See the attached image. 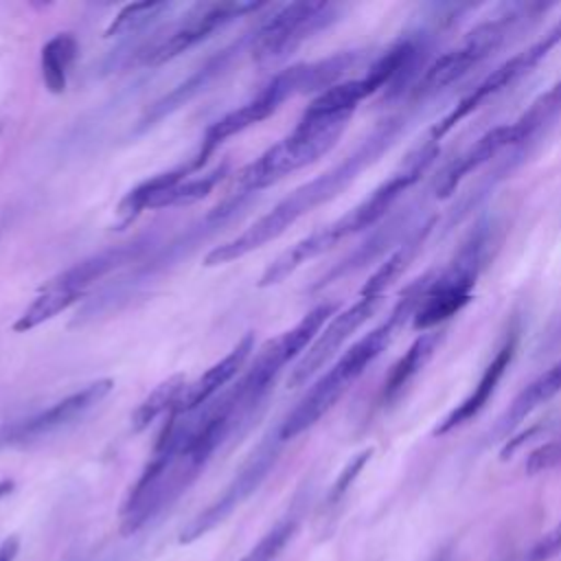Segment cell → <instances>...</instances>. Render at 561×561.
Wrapping results in <instances>:
<instances>
[{
    "label": "cell",
    "instance_id": "6da1fadb",
    "mask_svg": "<svg viewBox=\"0 0 561 561\" xmlns=\"http://www.w3.org/2000/svg\"><path fill=\"white\" fill-rule=\"evenodd\" d=\"M408 121H410L408 114H397V116L383 118L362 140V145H357L342 162H337L329 171L320 173L318 178H313V180L305 182L302 186H298L296 191H291L270 213L259 217L252 226H248L234 239L213 248L206 254L204 265L215 267V265L237 261V259L263 248L265 243L278 239L302 215H307L316 206H320V204L333 199L335 195H340L364 169H368L373 162H377L379 156L386 153L394 145L399 134L405 129Z\"/></svg>",
    "mask_w": 561,
    "mask_h": 561
},
{
    "label": "cell",
    "instance_id": "7a4b0ae2",
    "mask_svg": "<svg viewBox=\"0 0 561 561\" xmlns=\"http://www.w3.org/2000/svg\"><path fill=\"white\" fill-rule=\"evenodd\" d=\"M427 283L430 274H423L421 278L412 280L399 296L390 316L379 327L368 331L362 340H357L351 348H346L344 355L307 390V394L298 401V405L285 416V421L276 430L283 443L296 438L298 434L316 425L344 397V392L355 383V379L381 355V351H386V346L394 337V331L401 329L405 320L414 316Z\"/></svg>",
    "mask_w": 561,
    "mask_h": 561
},
{
    "label": "cell",
    "instance_id": "3957f363",
    "mask_svg": "<svg viewBox=\"0 0 561 561\" xmlns=\"http://www.w3.org/2000/svg\"><path fill=\"white\" fill-rule=\"evenodd\" d=\"M436 156H438V145L425 140L421 147H416L405 158V162L399 167V171H394L383 184H379L364 202H359L355 208H351L344 217H340L337 221L311 232L309 237L296 241L291 248L280 252L265 267V272L259 278V285L261 287L278 285L291 272H296L302 263H307L309 259H313V256L322 254L324 250L333 248L337 241L381 224L386 219V215L392 213L399 197L423 178V173L432 167Z\"/></svg>",
    "mask_w": 561,
    "mask_h": 561
},
{
    "label": "cell",
    "instance_id": "277c9868",
    "mask_svg": "<svg viewBox=\"0 0 561 561\" xmlns=\"http://www.w3.org/2000/svg\"><path fill=\"white\" fill-rule=\"evenodd\" d=\"M530 22H535V13L528 4H504L497 13L478 22L456 48L438 55L427 64L410 92L412 101H427L436 96L440 90L449 88L493 53H497L519 28L528 26Z\"/></svg>",
    "mask_w": 561,
    "mask_h": 561
},
{
    "label": "cell",
    "instance_id": "5b68a950",
    "mask_svg": "<svg viewBox=\"0 0 561 561\" xmlns=\"http://www.w3.org/2000/svg\"><path fill=\"white\" fill-rule=\"evenodd\" d=\"M491 239V224L480 221L467 234L449 265L436 276L432 274L421 296V302L412 316V329L423 333L434 331L438 324L456 316L471 300V291L489 256Z\"/></svg>",
    "mask_w": 561,
    "mask_h": 561
},
{
    "label": "cell",
    "instance_id": "8992f818",
    "mask_svg": "<svg viewBox=\"0 0 561 561\" xmlns=\"http://www.w3.org/2000/svg\"><path fill=\"white\" fill-rule=\"evenodd\" d=\"M348 118H307L300 116L298 125L280 142L272 145L254 162H250L237 178L241 191L252 193L261 191L285 175L313 164L324 153H329L342 131L346 129Z\"/></svg>",
    "mask_w": 561,
    "mask_h": 561
},
{
    "label": "cell",
    "instance_id": "52a82bcc",
    "mask_svg": "<svg viewBox=\"0 0 561 561\" xmlns=\"http://www.w3.org/2000/svg\"><path fill=\"white\" fill-rule=\"evenodd\" d=\"M340 7L331 2H289L267 18L254 33V59L259 66H274L287 59L302 42L333 24Z\"/></svg>",
    "mask_w": 561,
    "mask_h": 561
},
{
    "label": "cell",
    "instance_id": "ba28073f",
    "mask_svg": "<svg viewBox=\"0 0 561 561\" xmlns=\"http://www.w3.org/2000/svg\"><path fill=\"white\" fill-rule=\"evenodd\" d=\"M561 44V18L530 46H526L522 53L513 55L511 59H506L504 64H500L495 70H491L467 96H462L456 107L445 114L427 134L430 142H436L456 125L460 123L465 116H469L476 107H480L489 96L502 92L504 88L513 85L515 81H519L522 77H526L530 70H535L557 46Z\"/></svg>",
    "mask_w": 561,
    "mask_h": 561
},
{
    "label": "cell",
    "instance_id": "9c48e42d",
    "mask_svg": "<svg viewBox=\"0 0 561 561\" xmlns=\"http://www.w3.org/2000/svg\"><path fill=\"white\" fill-rule=\"evenodd\" d=\"M280 438L278 432L265 436L261 445L254 449V454L243 462L239 473L230 480V484L224 489L219 497H215L202 513H197L180 533L182 543H191L213 530L217 524H221L239 504H243L265 480V476L272 471L278 451H280Z\"/></svg>",
    "mask_w": 561,
    "mask_h": 561
},
{
    "label": "cell",
    "instance_id": "30bf717a",
    "mask_svg": "<svg viewBox=\"0 0 561 561\" xmlns=\"http://www.w3.org/2000/svg\"><path fill=\"white\" fill-rule=\"evenodd\" d=\"M379 307L381 296H359L351 307L335 313L333 320L318 333V337L291 368L287 383L291 388L307 383L344 346V342L377 313Z\"/></svg>",
    "mask_w": 561,
    "mask_h": 561
},
{
    "label": "cell",
    "instance_id": "8fae6325",
    "mask_svg": "<svg viewBox=\"0 0 561 561\" xmlns=\"http://www.w3.org/2000/svg\"><path fill=\"white\" fill-rule=\"evenodd\" d=\"M261 4L250 0H234V2H213V4H199L178 28H173L158 46H153L147 55L149 66H160L164 61L175 59L191 46L206 39L217 28L226 26L234 18H241L250 11H256Z\"/></svg>",
    "mask_w": 561,
    "mask_h": 561
},
{
    "label": "cell",
    "instance_id": "7c38bea8",
    "mask_svg": "<svg viewBox=\"0 0 561 561\" xmlns=\"http://www.w3.org/2000/svg\"><path fill=\"white\" fill-rule=\"evenodd\" d=\"M421 215H423V204H408L399 210H392L388 219H383L381 224H377V228L373 230V234L348 256L344 259L335 270H331L320 285H327L344 274H351L359 267H366L370 265L373 261H377L379 256H383L388 250L397 248L408 234L410 230L421 221Z\"/></svg>",
    "mask_w": 561,
    "mask_h": 561
},
{
    "label": "cell",
    "instance_id": "4fadbf2b",
    "mask_svg": "<svg viewBox=\"0 0 561 561\" xmlns=\"http://www.w3.org/2000/svg\"><path fill=\"white\" fill-rule=\"evenodd\" d=\"M517 340H519V329L511 327V331L504 335L500 348L495 351L491 362L484 366V370H482L478 383L473 386V390L436 425V430H434L436 436L449 434L451 430L469 423L473 416H478L482 412V408L491 401L497 383L502 381L504 373L508 370V366H511V362L515 357Z\"/></svg>",
    "mask_w": 561,
    "mask_h": 561
},
{
    "label": "cell",
    "instance_id": "5bb4252c",
    "mask_svg": "<svg viewBox=\"0 0 561 561\" xmlns=\"http://www.w3.org/2000/svg\"><path fill=\"white\" fill-rule=\"evenodd\" d=\"M114 388V381L110 377L105 379H96L88 386H83L81 390L64 397L61 401L53 403L50 408L42 410L39 414L26 419L18 430H15V438L18 440H33L39 436H46L68 423H72L75 419H81L88 410H92L101 399H105L110 394V390Z\"/></svg>",
    "mask_w": 561,
    "mask_h": 561
},
{
    "label": "cell",
    "instance_id": "9a60e30c",
    "mask_svg": "<svg viewBox=\"0 0 561 561\" xmlns=\"http://www.w3.org/2000/svg\"><path fill=\"white\" fill-rule=\"evenodd\" d=\"M140 250H142L140 241L103 250L99 254H92V256L75 263L72 267L64 270L61 274L53 276L44 287L68 294V296L79 300L96 280H101L103 276H107L116 267H121L125 263H131L140 254Z\"/></svg>",
    "mask_w": 561,
    "mask_h": 561
},
{
    "label": "cell",
    "instance_id": "2e32d148",
    "mask_svg": "<svg viewBox=\"0 0 561 561\" xmlns=\"http://www.w3.org/2000/svg\"><path fill=\"white\" fill-rule=\"evenodd\" d=\"M513 147V129L511 125H500L482 134L471 147H467L460 156H456L434 180V195L447 197L456 191V186L476 169L491 162L504 149Z\"/></svg>",
    "mask_w": 561,
    "mask_h": 561
},
{
    "label": "cell",
    "instance_id": "e0dca14e",
    "mask_svg": "<svg viewBox=\"0 0 561 561\" xmlns=\"http://www.w3.org/2000/svg\"><path fill=\"white\" fill-rule=\"evenodd\" d=\"M252 348H254V335L245 333L230 348L228 355H224L219 362H215L199 379H195L193 383H186V388L182 392V399H180V403L175 405L173 412H193V410L202 408L204 403H208L210 399H215L217 392L243 368Z\"/></svg>",
    "mask_w": 561,
    "mask_h": 561
},
{
    "label": "cell",
    "instance_id": "ac0fdd59",
    "mask_svg": "<svg viewBox=\"0 0 561 561\" xmlns=\"http://www.w3.org/2000/svg\"><path fill=\"white\" fill-rule=\"evenodd\" d=\"M280 103H283V101L265 85L252 101L243 103L241 107H237V110L228 112L226 116H221L219 121H215V123L206 129L204 140H202V149H199V153H197V158H195V160L199 162V167L206 162V158H208L224 140H228V138L241 134L243 129H248V127L261 123L263 118L272 116V114L280 107Z\"/></svg>",
    "mask_w": 561,
    "mask_h": 561
},
{
    "label": "cell",
    "instance_id": "d6986e66",
    "mask_svg": "<svg viewBox=\"0 0 561 561\" xmlns=\"http://www.w3.org/2000/svg\"><path fill=\"white\" fill-rule=\"evenodd\" d=\"M438 217L430 215L425 219H421L410 234L392 250V254L373 272V276L364 283L359 296H383V291L403 274V270L416 259V254L421 252L423 243L427 241L430 232L434 230Z\"/></svg>",
    "mask_w": 561,
    "mask_h": 561
},
{
    "label": "cell",
    "instance_id": "ffe728a7",
    "mask_svg": "<svg viewBox=\"0 0 561 561\" xmlns=\"http://www.w3.org/2000/svg\"><path fill=\"white\" fill-rule=\"evenodd\" d=\"M234 50H239V44L217 53L213 59H208L202 68H197L186 81H182L180 85H175L169 94H164L160 101H156L151 105V110H147V114L140 121V129H147L149 125L158 123L160 118H164L167 114L175 112L178 107H182L184 103H188L195 94H199L230 61V57L234 55Z\"/></svg>",
    "mask_w": 561,
    "mask_h": 561
},
{
    "label": "cell",
    "instance_id": "44dd1931",
    "mask_svg": "<svg viewBox=\"0 0 561 561\" xmlns=\"http://www.w3.org/2000/svg\"><path fill=\"white\" fill-rule=\"evenodd\" d=\"M559 392H561V359H557L550 368H546L526 388L519 390V394L513 399V403L506 408V412L497 419L495 434L506 436L526 416H530L537 408H541L543 403L554 399Z\"/></svg>",
    "mask_w": 561,
    "mask_h": 561
},
{
    "label": "cell",
    "instance_id": "7402d4cb",
    "mask_svg": "<svg viewBox=\"0 0 561 561\" xmlns=\"http://www.w3.org/2000/svg\"><path fill=\"white\" fill-rule=\"evenodd\" d=\"M559 114H561V79L550 90L539 94L530 103V107L517 121L511 123L513 147L508 151L528 156L530 142L537 140L539 134L546 131L557 121Z\"/></svg>",
    "mask_w": 561,
    "mask_h": 561
},
{
    "label": "cell",
    "instance_id": "603a6c76",
    "mask_svg": "<svg viewBox=\"0 0 561 561\" xmlns=\"http://www.w3.org/2000/svg\"><path fill=\"white\" fill-rule=\"evenodd\" d=\"M440 340H443V331H425L410 344V348L397 359V364L390 368L383 381V401H394L408 388V383L430 362Z\"/></svg>",
    "mask_w": 561,
    "mask_h": 561
},
{
    "label": "cell",
    "instance_id": "cb8c5ba5",
    "mask_svg": "<svg viewBox=\"0 0 561 561\" xmlns=\"http://www.w3.org/2000/svg\"><path fill=\"white\" fill-rule=\"evenodd\" d=\"M370 88L364 81V77L359 79H348V81H340L335 85H331L329 90L320 92L302 112V116L307 118H351L355 107L370 96Z\"/></svg>",
    "mask_w": 561,
    "mask_h": 561
},
{
    "label": "cell",
    "instance_id": "d4e9b609",
    "mask_svg": "<svg viewBox=\"0 0 561 561\" xmlns=\"http://www.w3.org/2000/svg\"><path fill=\"white\" fill-rule=\"evenodd\" d=\"M77 57V39L72 33H57L42 46V79L48 92L61 94L68 83L70 66Z\"/></svg>",
    "mask_w": 561,
    "mask_h": 561
},
{
    "label": "cell",
    "instance_id": "484cf974",
    "mask_svg": "<svg viewBox=\"0 0 561 561\" xmlns=\"http://www.w3.org/2000/svg\"><path fill=\"white\" fill-rule=\"evenodd\" d=\"M195 169H199L197 160H193V162H188V164H184V167H178V169H173V171L158 173V175L145 180L142 184H138L136 188H131V191L123 197V202L118 204L121 224L127 226L129 221H134V219L147 208V202H149L153 195H158L160 191H164V188H169V186H173V184L186 180V175H188L191 171H195Z\"/></svg>",
    "mask_w": 561,
    "mask_h": 561
},
{
    "label": "cell",
    "instance_id": "4316f807",
    "mask_svg": "<svg viewBox=\"0 0 561 561\" xmlns=\"http://www.w3.org/2000/svg\"><path fill=\"white\" fill-rule=\"evenodd\" d=\"M186 388V379L184 375H173L164 381H160L134 410L131 414V430L134 432H142L145 427H149L158 416H162L164 412H173L175 405L182 399V392Z\"/></svg>",
    "mask_w": 561,
    "mask_h": 561
},
{
    "label": "cell",
    "instance_id": "83f0119b",
    "mask_svg": "<svg viewBox=\"0 0 561 561\" xmlns=\"http://www.w3.org/2000/svg\"><path fill=\"white\" fill-rule=\"evenodd\" d=\"M228 171V164H219L215 167L213 171L204 173V175H197V178H188V180H182L164 191H160L158 195H153L149 202H147V208H171V206H188V204H195L199 199H204L215 186L217 182L226 175Z\"/></svg>",
    "mask_w": 561,
    "mask_h": 561
},
{
    "label": "cell",
    "instance_id": "f1b7e54d",
    "mask_svg": "<svg viewBox=\"0 0 561 561\" xmlns=\"http://www.w3.org/2000/svg\"><path fill=\"white\" fill-rule=\"evenodd\" d=\"M75 302H79L77 298L68 296V294H61V291H55V289H46L42 287V291L35 296V300L18 316V320L13 322V331L18 333H24V331H31L48 320H53L57 313L66 311L68 307H72Z\"/></svg>",
    "mask_w": 561,
    "mask_h": 561
},
{
    "label": "cell",
    "instance_id": "f546056e",
    "mask_svg": "<svg viewBox=\"0 0 561 561\" xmlns=\"http://www.w3.org/2000/svg\"><path fill=\"white\" fill-rule=\"evenodd\" d=\"M171 4L169 2H156V0H145V2H134L127 4L125 9H121V13L112 20V24L107 26L105 35L114 37V35H129L136 33L140 28H145L147 24H151L162 11H167Z\"/></svg>",
    "mask_w": 561,
    "mask_h": 561
},
{
    "label": "cell",
    "instance_id": "4dcf8cb0",
    "mask_svg": "<svg viewBox=\"0 0 561 561\" xmlns=\"http://www.w3.org/2000/svg\"><path fill=\"white\" fill-rule=\"evenodd\" d=\"M296 528H298V517L285 515L259 539V543L241 561H274L280 554V550L287 546V541L294 537Z\"/></svg>",
    "mask_w": 561,
    "mask_h": 561
},
{
    "label": "cell",
    "instance_id": "1f68e13d",
    "mask_svg": "<svg viewBox=\"0 0 561 561\" xmlns=\"http://www.w3.org/2000/svg\"><path fill=\"white\" fill-rule=\"evenodd\" d=\"M561 465V434L554 436L552 440H548L546 445L537 447L528 460H526V471L528 473H541L548 471L552 467Z\"/></svg>",
    "mask_w": 561,
    "mask_h": 561
},
{
    "label": "cell",
    "instance_id": "d6a6232c",
    "mask_svg": "<svg viewBox=\"0 0 561 561\" xmlns=\"http://www.w3.org/2000/svg\"><path fill=\"white\" fill-rule=\"evenodd\" d=\"M370 449H366V451H362V454H357L344 469H342V473L337 476V480L333 482V486H331V493H329V504H335L337 500H342V495L348 491V486L353 484V480L357 478V473L364 469V465L368 462V458H370Z\"/></svg>",
    "mask_w": 561,
    "mask_h": 561
},
{
    "label": "cell",
    "instance_id": "836d02e7",
    "mask_svg": "<svg viewBox=\"0 0 561 561\" xmlns=\"http://www.w3.org/2000/svg\"><path fill=\"white\" fill-rule=\"evenodd\" d=\"M561 552V524L546 533L528 552V561H550Z\"/></svg>",
    "mask_w": 561,
    "mask_h": 561
},
{
    "label": "cell",
    "instance_id": "e575fe53",
    "mask_svg": "<svg viewBox=\"0 0 561 561\" xmlns=\"http://www.w3.org/2000/svg\"><path fill=\"white\" fill-rule=\"evenodd\" d=\"M18 550H20V541L15 535L2 539L0 541V561H15Z\"/></svg>",
    "mask_w": 561,
    "mask_h": 561
},
{
    "label": "cell",
    "instance_id": "d590c367",
    "mask_svg": "<svg viewBox=\"0 0 561 561\" xmlns=\"http://www.w3.org/2000/svg\"><path fill=\"white\" fill-rule=\"evenodd\" d=\"M438 561H443V559H438Z\"/></svg>",
    "mask_w": 561,
    "mask_h": 561
}]
</instances>
